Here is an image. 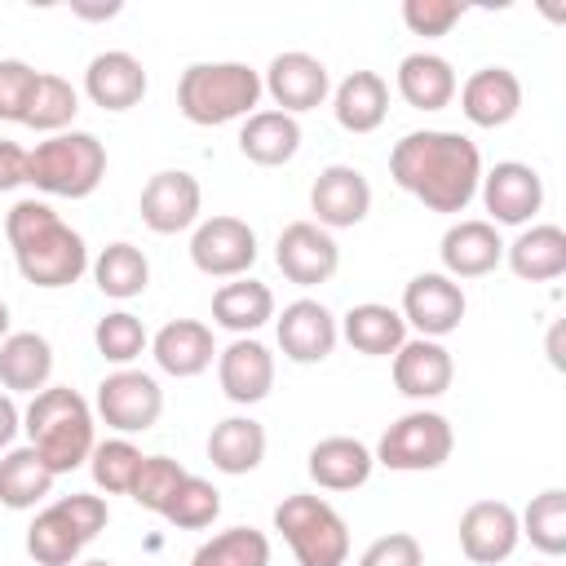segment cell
Instances as JSON below:
<instances>
[{"label":"cell","mask_w":566,"mask_h":566,"mask_svg":"<svg viewBox=\"0 0 566 566\" xmlns=\"http://www.w3.org/2000/svg\"><path fill=\"white\" fill-rule=\"evenodd\" d=\"M389 177L429 212H464L482 181V150L451 128H416L389 150Z\"/></svg>","instance_id":"cell-1"},{"label":"cell","mask_w":566,"mask_h":566,"mask_svg":"<svg viewBox=\"0 0 566 566\" xmlns=\"http://www.w3.org/2000/svg\"><path fill=\"white\" fill-rule=\"evenodd\" d=\"M4 239L13 248V265L27 283L57 292L84 279L88 270V243L80 230H71L44 199H18L4 212Z\"/></svg>","instance_id":"cell-2"},{"label":"cell","mask_w":566,"mask_h":566,"mask_svg":"<svg viewBox=\"0 0 566 566\" xmlns=\"http://www.w3.org/2000/svg\"><path fill=\"white\" fill-rule=\"evenodd\" d=\"M22 429H27V447L40 451V460L62 478L75 473L80 464H88L97 438H93V407L71 389V385H49L31 398V407L22 411Z\"/></svg>","instance_id":"cell-3"},{"label":"cell","mask_w":566,"mask_h":566,"mask_svg":"<svg viewBox=\"0 0 566 566\" xmlns=\"http://www.w3.org/2000/svg\"><path fill=\"white\" fill-rule=\"evenodd\" d=\"M261 93V71L248 62H190L177 80V111L199 128H221L248 119Z\"/></svg>","instance_id":"cell-4"},{"label":"cell","mask_w":566,"mask_h":566,"mask_svg":"<svg viewBox=\"0 0 566 566\" xmlns=\"http://www.w3.org/2000/svg\"><path fill=\"white\" fill-rule=\"evenodd\" d=\"M106 177V146L84 133H53L27 150V186L57 199H88Z\"/></svg>","instance_id":"cell-5"},{"label":"cell","mask_w":566,"mask_h":566,"mask_svg":"<svg viewBox=\"0 0 566 566\" xmlns=\"http://www.w3.org/2000/svg\"><path fill=\"white\" fill-rule=\"evenodd\" d=\"M274 531L292 548L296 566H345L349 526L323 495H287L274 509Z\"/></svg>","instance_id":"cell-6"},{"label":"cell","mask_w":566,"mask_h":566,"mask_svg":"<svg viewBox=\"0 0 566 566\" xmlns=\"http://www.w3.org/2000/svg\"><path fill=\"white\" fill-rule=\"evenodd\" d=\"M455 451V429L442 411H407L398 416L380 442H376V464L394 469V473H429V469H442Z\"/></svg>","instance_id":"cell-7"},{"label":"cell","mask_w":566,"mask_h":566,"mask_svg":"<svg viewBox=\"0 0 566 566\" xmlns=\"http://www.w3.org/2000/svg\"><path fill=\"white\" fill-rule=\"evenodd\" d=\"M93 407L106 420V429H115L119 438L124 433H146L164 416V389H159V380L150 371L115 367L111 376H102Z\"/></svg>","instance_id":"cell-8"},{"label":"cell","mask_w":566,"mask_h":566,"mask_svg":"<svg viewBox=\"0 0 566 566\" xmlns=\"http://www.w3.org/2000/svg\"><path fill=\"white\" fill-rule=\"evenodd\" d=\"M190 261L208 279H243L256 261V230L243 217H203L190 230Z\"/></svg>","instance_id":"cell-9"},{"label":"cell","mask_w":566,"mask_h":566,"mask_svg":"<svg viewBox=\"0 0 566 566\" xmlns=\"http://www.w3.org/2000/svg\"><path fill=\"white\" fill-rule=\"evenodd\" d=\"M464 310H469L464 287L442 270H424L402 287V310L398 314H402L407 327H416V336L442 340L464 323Z\"/></svg>","instance_id":"cell-10"},{"label":"cell","mask_w":566,"mask_h":566,"mask_svg":"<svg viewBox=\"0 0 566 566\" xmlns=\"http://www.w3.org/2000/svg\"><path fill=\"white\" fill-rule=\"evenodd\" d=\"M137 212H142L146 230H155V234L195 230V226H199V212H203V186H199V177L186 172V168H164V172H155V177L142 186Z\"/></svg>","instance_id":"cell-11"},{"label":"cell","mask_w":566,"mask_h":566,"mask_svg":"<svg viewBox=\"0 0 566 566\" xmlns=\"http://www.w3.org/2000/svg\"><path fill=\"white\" fill-rule=\"evenodd\" d=\"M478 195L491 212V226H526L544 208V177L522 159H500L482 172Z\"/></svg>","instance_id":"cell-12"},{"label":"cell","mask_w":566,"mask_h":566,"mask_svg":"<svg viewBox=\"0 0 566 566\" xmlns=\"http://www.w3.org/2000/svg\"><path fill=\"white\" fill-rule=\"evenodd\" d=\"M522 544V526H517V509L504 500H473L460 513V553L473 566H500L517 553Z\"/></svg>","instance_id":"cell-13"},{"label":"cell","mask_w":566,"mask_h":566,"mask_svg":"<svg viewBox=\"0 0 566 566\" xmlns=\"http://www.w3.org/2000/svg\"><path fill=\"white\" fill-rule=\"evenodd\" d=\"M261 88L274 97V111L301 115V111H314V106L327 102L332 75H327V66L314 53L292 49V53H274L270 57V66L261 75Z\"/></svg>","instance_id":"cell-14"},{"label":"cell","mask_w":566,"mask_h":566,"mask_svg":"<svg viewBox=\"0 0 566 566\" xmlns=\"http://www.w3.org/2000/svg\"><path fill=\"white\" fill-rule=\"evenodd\" d=\"M274 261L283 270L287 283L296 287H318L336 274L340 265V248L332 239V230L314 226V221H292L279 230V243H274Z\"/></svg>","instance_id":"cell-15"},{"label":"cell","mask_w":566,"mask_h":566,"mask_svg":"<svg viewBox=\"0 0 566 566\" xmlns=\"http://www.w3.org/2000/svg\"><path fill=\"white\" fill-rule=\"evenodd\" d=\"M310 212L323 230H349L371 212V181L354 164H327L310 186Z\"/></svg>","instance_id":"cell-16"},{"label":"cell","mask_w":566,"mask_h":566,"mask_svg":"<svg viewBox=\"0 0 566 566\" xmlns=\"http://www.w3.org/2000/svg\"><path fill=\"white\" fill-rule=\"evenodd\" d=\"M274 332H279L283 358L310 367V363H323V358L336 349V340H340V318H336L323 301L301 296V301L283 305V314L274 318Z\"/></svg>","instance_id":"cell-17"},{"label":"cell","mask_w":566,"mask_h":566,"mask_svg":"<svg viewBox=\"0 0 566 566\" xmlns=\"http://www.w3.org/2000/svg\"><path fill=\"white\" fill-rule=\"evenodd\" d=\"M438 256H442V274H451L455 283L460 279H482L504 261L500 226H491L482 217H464V221L447 226V234L438 243Z\"/></svg>","instance_id":"cell-18"},{"label":"cell","mask_w":566,"mask_h":566,"mask_svg":"<svg viewBox=\"0 0 566 566\" xmlns=\"http://www.w3.org/2000/svg\"><path fill=\"white\" fill-rule=\"evenodd\" d=\"M217 380L230 402L252 407L274 389V354L256 336H234L226 349H217Z\"/></svg>","instance_id":"cell-19"},{"label":"cell","mask_w":566,"mask_h":566,"mask_svg":"<svg viewBox=\"0 0 566 566\" xmlns=\"http://www.w3.org/2000/svg\"><path fill=\"white\" fill-rule=\"evenodd\" d=\"M150 358H155V367L164 376H177V380L203 376L212 367V358H217L212 327L199 323V318H172L150 336Z\"/></svg>","instance_id":"cell-20"},{"label":"cell","mask_w":566,"mask_h":566,"mask_svg":"<svg viewBox=\"0 0 566 566\" xmlns=\"http://www.w3.org/2000/svg\"><path fill=\"white\" fill-rule=\"evenodd\" d=\"M451 380H455V363L442 340L407 336L402 349L394 354V385H398V394H407L416 402L442 398L451 389Z\"/></svg>","instance_id":"cell-21"},{"label":"cell","mask_w":566,"mask_h":566,"mask_svg":"<svg viewBox=\"0 0 566 566\" xmlns=\"http://www.w3.org/2000/svg\"><path fill=\"white\" fill-rule=\"evenodd\" d=\"M84 93L93 106H102L111 115L133 111L146 97V66L124 49H106L84 66Z\"/></svg>","instance_id":"cell-22"},{"label":"cell","mask_w":566,"mask_h":566,"mask_svg":"<svg viewBox=\"0 0 566 566\" xmlns=\"http://www.w3.org/2000/svg\"><path fill=\"white\" fill-rule=\"evenodd\" d=\"M460 111L478 128H504L522 111V80L509 66H482L460 88Z\"/></svg>","instance_id":"cell-23"},{"label":"cell","mask_w":566,"mask_h":566,"mask_svg":"<svg viewBox=\"0 0 566 566\" xmlns=\"http://www.w3.org/2000/svg\"><path fill=\"white\" fill-rule=\"evenodd\" d=\"M305 469H310V482L323 486V491H358V486H367V478L376 469V455H371L367 442L332 433V438H318L310 447Z\"/></svg>","instance_id":"cell-24"},{"label":"cell","mask_w":566,"mask_h":566,"mask_svg":"<svg viewBox=\"0 0 566 566\" xmlns=\"http://www.w3.org/2000/svg\"><path fill=\"white\" fill-rule=\"evenodd\" d=\"M394 84H398V97L411 111H442V106L455 102V88H460L455 66L442 53H424V49L420 53H407L398 62Z\"/></svg>","instance_id":"cell-25"},{"label":"cell","mask_w":566,"mask_h":566,"mask_svg":"<svg viewBox=\"0 0 566 566\" xmlns=\"http://www.w3.org/2000/svg\"><path fill=\"white\" fill-rule=\"evenodd\" d=\"M504 261L522 283H553L566 274V230L562 226H526L513 243H504Z\"/></svg>","instance_id":"cell-26"},{"label":"cell","mask_w":566,"mask_h":566,"mask_svg":"<svg viewBox=\"0 0 566 566\" xmlns=\"http://www.w3.org/2000/svg\"><path fill=\"white\" fill-rule=\"evenodd\" d=\"M332 115L345 133H376L389 115V84L376 71H349L332 88Z\"/></svg>","instance_id":"cell-27"},{"label":"cell","mask_w":566,"mask_h":566,"mask_svg":"<svg viewBox=\"0 0 566 566\" xmlns=\"http://www.w3.org/2000/svg\"><path fill=\"white\" fill-rule=\"evenodd\" d=\"M53 376V345L40 332H9L0 340V385L4 394H40Z\"/></svg>","instance_id":"cell-28"},{"label":"cell","mask_w":566,"mask_h":566,"mask_svg":"<svg viewBox=\"0 0 566 566\" xmlns=\"http://www.w3.org/2000/svg\"><path fill=\"white\" fill-rule=\"evenodd\" d=\"M239 150L243 159L261 164V168H279V164H292L296 150H301V124L296 115H283V111H252L239 128Z\"/></svg>","instance_id":"cell-29"},{"label":"cell","mask_w":566,"mask_h":566,"mask_svg":"<svg viewBox=\"0 0 566 566\" xmlns=\"http://www.w3.org/2000/svg\"><path fill=\"white\" fill-rule=\"evenodd\" d=\"M340 336L367 354V358H394L407 340V323L394 305H380V301H363V305H349L345 318H340Z\"/></svg>","instance_id":"cell-30"},{"label":"cell","mask_w":566,"mask_h":566,"mask_svg":"<svg viewBox=\"0 0 566 566\" xmlns=\"http://www.w3.org/2000/svg\"><path fill=\"white\" fill-rule=\"evenodd\" d=\"M208 460L217 473L243 478L265 460V429L252 416H226L208 433Z\"/></svg>","instance_id":"cell-31"},{"label":"cell","mask_w":566,"mask_h":566,"mask_svg":"<svg viewBox=\"0 0 566 566\" xmlns=\"http://www.w3.org/2000/svg\"><path fill=\"white\" fill-rule=\"evenodd\" d=\"M274 318V292L256 279H230L212 292V323L234 332V336H252L256 327H265Z\"/></svg>","instance_id":"cell-32"},{"label":"cell","mask_w":566,"mask_h":566,"mask_svg":"<svg viewBox=\"0 0 566 566\" xmlns=\"http://www.w3.org/2000/svg\"><path fill=\"white\" fill-rule=\"evenodd\" d=\"M88 270H93L97 292L111 296V301H133V296H142L146 283H150V261H146V252H142L137 243H128V239L106 243V248L88 261Z\"/></svg>","instance_id":"cell-33"},{"label":"cell","mask_w":566,"mask_h":566,"mask_svg":"<svg viewBox=\"0 0 566 566\" xmlns=\"http://www.w3.org/2000/svg\"><path fill=\"white\" fill-rule=\"evenodd\" d=\"M57 473L40 460L35 447H9L4 460H0V504L22 513V509H35L49 491H53Z\"/></svg>","instance_id":"cell-34"},{"label":"cell","mask_w":566,"mask_h":566,"mask_svg":"<svg viewBox=\"0 0 566 566\" xmlns=\"http://www.w3.org/2000/svg\"><path fill=\"white\" fill-rule=\"evenodd\" d=\"M27 553L35 566H75L84 553V535L71 526V517L57 509V500L49 509L35 513V522L27 526Z\"/></svg>","instance_id":"cell-35"},{"label":"cell","mask_w":566,"mask_h":566,"mask_svg":"<svg viewBox=\"0 0 566 566\" xmlns=\"http://www.w3.org/2000/svg\"><path fill=\"white\" fill-rule=\"evenodd\" d=\"M517 526L531 539V548H539L544 557H562L566 553V491L548 486L531 495L526 513H517Z\"/></svg>","instance_id":"cell-36"},{"label":"cell","mask_w":566,"mask_h":566,"mask_svg":"<svg viewBox=\"0 0 566 566\" xmlns=\"http://www.w3.org/2000/svg\"><path fill=\"white\" fill-rule=\"evenodd\" d=\"M190 566H270V539L256 526H230L203 539Z\"/></svg>","instance_id":"cell-37"},{"label":"cell","mask_w":566,"mask_h":566,"mask_svg":"<svg viewBox=\"0 0 566 566\" xmlns=\"http://www.w3.org/2000/svg\"><path fill=\"white\" fill-rule=\"evenodd\" d=\"M80 115V93H75V84L71 80H62V75H53V71H40V84H35V97H31V106H27V128H35V133H66V124Z\"/></svg>","instance_id":"cell-38"},{"label":"cell","mask_w":566,"mask_h":566,"mask_svg":"<svg viewBox=\"0 0 566 566\" xmlns=\"http://www.w3.org/2000/svg\"><path fill=\"white\" fill-rule=\"evenodd\" d=\"M93 345H97V354H102L106 363H115V367H133V363L150 349V336H146V327H142L137 314H128V310H111V314L97 318V327H93Z\"/></svg>","instance_id":"cell-39"},{"label":"cell","mask_w":566,"mask_h":566,"mask_svg":"<svg viewBox=\"0 0 566 566\" xmlns=\"http://www.w3.org/2000/svg\"><path fill=\"white\" fill-rule=\"evenodd\" d=\"M137 469H142V451L128 438H106L88 455V473H93L97 491H106V495H128Z\"/></svg>","instance_id":"cell-40"},{"label":"cell","mask_w":566,"mask_h":566,"mask_svg":"<svg viewBox=\"0 0 566 566\" xmlns=\"http://www.w3.org/2000/svg\"><path fill=\"white\" fill-rule=\"evenodd\" d=\"M181 482H186L181 460H172V455H142V469H137L128 495H133V504H142L146 513H159V517H164Z\"/></svg>","instance_id":"cell-41"},{"label":"cell","mask_w":566,"mask_h":566,"mask_svg":"<svg viewBox=\"0 0 566 566\" xmlns=\"http://www.w3.org/2000/svg\"><path fill=\"white\" fill-rule=\"evenodd\" d=\"M217 513H221V491L208 478L186 473V482L177 486V495H172V504H168L164 517L172 526H181V531H203V526L217 522Z\"/></svg>","instance_id":"cell-42"},{"label":"cell","mask_w":566,"mask_h":566,"mask_svg":"<svg viewBox=\"0 0 566 566\" xmlns=\"http://www.w3.org/2000/svg\"><path fill=\"white\" fill-rule=\"evenodd\" d=\"M35 84H40V71L22 57H4L0 62V119L9 124H22L27 119V106L35 97Z\"/></svg>","instance_id":"cell-43"},{"label":"cell","mask_w":566,"mask_h":566,"mask_svg":"<svg viewBox=\"0 0 566 566\" xmlns=\"http://www.w3.org/2000/svg\"><path fill=\"white\" fill-rule=\"evenodd\" d=\"M460 18H464V4H455V0H407V4H402L407 31H411V35H424V40L447 35Z\"/></svg>","instance_id":"cell-44"},{"label":"cell","mask_w":566,"mask_h":566,"mask_svg":"<svg viewBox=\"0 0 566 566\" xmlns=\"http://www.w3.org/2000/svg\"><path fill=\"white\" fill-rule=\"evenodd\" d=\"M358 566H424V548L411 531H389L363 548Z\"/></svg>","instance_id":"cell-45"},{"label":"cell","mask_w":566,"mask_h":566,"mask_svg":"<svg viewBox=\"0 0 566 566\" xmlns=\"http://www.w3.org/2000/svg\"><path fill=\"white\" fill-rule=\"evenodd\" d=\"M57 509L71 517V526L84 535V544H93V539L106 531V522H111V509H106V500H102V495H88V491L62 495V500H57Z\"/></svg>","instance_id":"cell-46"},{"label":"cell","mask_w":566,"mask_h":566,"mask_svg":"<svg viewBox=\"0 0 566 566\" xmlns=\"http://www.w3.org/2000/svg\"><path fill=\"white\" fill-rule=\"evenodd\" d=\"M27 186V146L0 137V190Z\"/></svg>","instance_id":"cell-47"},{"label":"cell","mask_w":566,"mask_h":566,"mask_svg":"<svg viewBox=\"0 0 566 566\" xmlns=\"http://www.w3.org/2000/svg\"><path fill=\"white\" fill-rule=\"evenodd\" d=\"M18 433H22V411H18L13 394H0V451H9Z\"/></svg>","instance_id":"cell-48"},{"label":"cell","mask_w":566,"mask_h":566,"mask_svg":"<svg viewBox=\"0 0 566 566\" xmlns=\"http://www.w3.org/2000/svg\"><path fill=\"white\" fill-rule=\"evenodd\" d=\"M124 4L119 0H111V4H71V13L75 18H115Z\"/></svg>","instance_id":"cell-49"},{"label":"cell","mask_w":566,"mask_h":566,"mask_svg":"<svg viewBox=\"0 0 566 566\" xmlns=\"http://www.w3.org/2000/svg\"><path fill=\"white\" fill-rule=\"evenodd\" d=\"M4 336H9V305L0 301V340H4Z\"/></svg>","instance_id":"cell-50"},{"label":"cell","mask_w":566,"mask_h":566,"mask_svg":"<svg viewBox=\"0 0 566 566\" xmlns=\"http://www.w3.org/2000/svg\"><path fill=\"white\" fill-rule=\"evenodd\" d=\"M75 566H115V562H106V557H88V562H75Z\"/></svg>","instance_id":"cell-51"}]
</instances>
